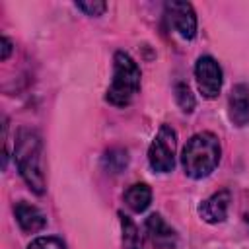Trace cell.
<instances>
[{
	"label": "cell",
	"instance_id": "5",
	"mask_svg": "<svg viewBox=\"0 0 249 249\" xmlns=\"http://www.w3.org/2000/svg\"><path fill=\"white\" fill-rule=\"evenodd\" d=\"M195 80L200 93L206 99H214L222 89V68L218 60L210 54H202L196 58L195 64Z\"/></svg>",
	"mask_w": 249,
	"mask_h": 249
},
{
	"label": "cell",
	"instance_id": "6",
	"mask_svg": "<svg viewBox=\"0 0 249 249\" xmlns=\"http://www.w3.org/2000/svg\"><path fill=\"white\" fill-rule=\"evenodd\" d=\"M165 18L169 25L183 37V39H193L196 35V14L193 4L181 2V0H171L165 2L163 6Z\"/></svg>",
	"mask_w": 249,
	"mask_h": 249
},
{
	"label": "cell",
	"instance_id": "3",
	"mask_svg": "<svg viewBox=\"0 0 249 249\" xmlns=\"http://www.w3.org/2000/svg\"><path fill=\"white\" fill-rule=\"evenodd\" d=\"M140 91V68L136 60L124 53L117 51L113 56V82L107 89L105 99L115 107H126L132 103Z\"/></svg>",
	"mask_w": 249,
	"mask_h": 249
},
{
	"label": "cell",
	"instance_id": "9",
	"mask_svg": "<svg viewBox=\"0 0 249 249\" xmlns=\"http://www.w3.org/2000/svg\"><path fill=\"white\" fill-rule=\"evenodd\" d=\"M146 233L150 237V241L156 245V247H161V249H169L175 245L177 241V235H175V230L160 216V214H150L146 218Z\"/></svg>",
	"mask_w": 249,
	"mask_h": 249
},
{
	"label": "cell",
	"instance_id": "2",
	"mask_svg": "<svg viewBox=\"0 0 249 249\" xmlns=\"http://www.w3.org/2000/svg\"><path fill=\"white\" fill-rule=\"evenodd\" d=\"M220 140L214 132H198L191 136L183 148L181 163L189 177L202 179L208 177L220 163Z\"/></svg>",
	"mask_w": 249,
	"mask_h": 249
},
{
	"label": "cell",
	"instance_id": "15",
	"mask_svg": "<svg viewBox=\"0 0 249 249\" xmlns=\"http://www.w3.org/2000/svg\"><path fill=\"white\" fill-rule=\"evenodd\" d=\"M27 249H66L64 241L60 237H54V235H43V237H37L33 239Z\"/></svg>",
	"mask_w": 249,
	"mask_h": 249
},
{
	"label": "cell",
	"instance_id": "1",
	"mask_svg": "<svg viewBox=\"0 0 249 249\" xmlns=\"http://www.w3.org/2000/svg\"><path fill=\"white\" fill-rule=\"evenodd\" d=\"M14 160L27 187L35 195H43L47 189L43 171V142L33 128L23 126L18 130L14 144Z\"/></svg>",
	"mask_w": 249,
	"mask_h": 249
},
{
	"label": "cell",
	"instance_id": "14",
	"mask_svg": "<svg viewBox=\"0 0 249 249\" xmlns=\"http://www.w3.org/2000/svg\"><path fill=\"white\" fill-rule=\"evenodd\" d=\"M175 101L181 107V111H185V113H191L195 109V105H196L195 95L191 93V88L187 84H183V82H179L175 86Z\"/></svg>",
	"mask_w": 249,
	"mask_h": 249
},
{
	"label": "cell",
	"instance_id": "12",
	"mask_svg": "<svg viewBox=\"0 0 249 249\" xmlns=\"http://www.w3.org/2000/svg\"><path fill=\"white\" fill-rule=\"evenodd\" d=\"M119 218H121V230H123V249H146L144 237L138 226L123 212H119Z\"/></svg>",
	"mask_w": 249,
	"mask_h": 249
},
{
	"label": "cell",
	"instance_id": "16",
	"mask_svg": "<svg viewBox=\"0 0 249 249\" xmlns=\"http://www.w3.org/2000/svg\"><path fill=\"white\" fill-rule=\"evenodd\" d=\"M76 8L82 10L86 16H101L107 10V4L105 2H99V0H93V2H76Z\"/></svg>",
	"mask_w": 249,
	"mask_h": 249
},
{
	"label": "cell",
	"instance_id": "13",
	"mask_svg": "<svg viewBox=\"0 0 249 249\" xmlns=\"http://www.w3.org/2000/svg\"><path fill=\"white\" fill-rule=\"evenodd\" d=\"M128 165V154L123 148H111L103 156V167L109 173H121Z\"/></svg>",
	"mask_w": 249,
	"mask_h": 249
},
{
	"label": "cell",
	"instance_id": "7",
	"mask_svg": "<svg viewBox=\"0 0 249 249\" xmlns=\"http://www.w3.org/2000/svg\"><path fill=\"white\" fill-rule=\"evenodd\" d=\"M230 200H231V195L230 191H218L214 193L212 196H208L206 200L200 202L198 206V214L204 222L208 224H220L226 220L228 216V206H230Z\"/></svg>",
	"mask_w": 249,
	"mask_h": 249
},
{
	"label": "cell",
	"instance_id": "11",
	"mask_svg": "<svg viewBox=\"0 0 249 249\" xmlns=\"http://www.w3.org/2000/svg\"><path fill=\"white\" fill-rule=\"evenodd\" d=\"M123 198L132 212H144L152 202V189L146 183H134L124 191Z\"/></svg>",
	"mask_w": 249,
	"mask_h": 249
},
{
	"label": "cell",
	"instance_id": "4",
	"mask_svg": "<svg viewBox=\"0 0 249 249\" xmlns=\"http://www.w3.org/2000/svg\"><path fill=\"white\" fill-rule=\"evenodd\" d=\"M175 148H177V134L169 124H161L156 138L148 148V161L154 171L169 173L175 167Z\"/></svg>",
	"mask_w": 249,
	"mask_h": 249
},
{
	"label": "cell",
	"instance_id": "17",
	"mask_svg": "<svg viewBox=\"0 0 249 249\" xmlns=\"http://www.w3.org/2000/svg\"><path fill=\"white\" fill-rule=\"evenodd\" d=\"M0 45H2V53H0V58H2V60H8V56H10V53H12V41H10L8 37H2Z\"/></svg>",
	"mask_w": 249,
	"mask_h": 249
},
{
	"label": "cell",
	"instance_id": "8",
	"mask_svg": "<svg viewBox=\"0 0 249 249\" xmlns=\"http://www.w3.org/2000/svg\"><path fill=\"white\" fill-rule=\"evenodd\" d=\"M228 115L235 126H245L249 123V86L237 84L230 91Z\"/></svg>",
	"mask_w": 249,
	"mask_h": 249
},
{
	"label": "cell",
	"instance_id": "10",
	"mask_svg": "<svg viewBox=\"0 0 249 249\" xmlns=\"http://www.w3.org/2000/svg\"><path fill=\"white\" fill-rule=\"evenodd\" d=\"M14 214H16V220H18L19 228H21L23 231H27V233L41 231V230L47 226L45 214H43L37 206L29 204V202H25V200H19V202L16 204Z\"/></svg>",
	"mask_w": 249,
	"mask_h": 249
}]
</instances>
